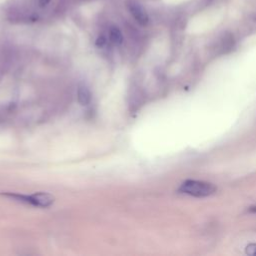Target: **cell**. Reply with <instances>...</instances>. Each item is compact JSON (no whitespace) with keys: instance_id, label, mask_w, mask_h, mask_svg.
Here are the masks:
<instances>
[{"instance_id":"cell-1","label":"cell","mask_w":256,"mask_h":256,"mask_svg":"<svg viewBox=\"0 0 256 256\" xmlns=\"http://www.w3.org/2000/svg\"><path fill=\"white\" fill-rule=\"evenodd\" d=\"M216 191V187L209 182L198 180H186L179 187V192L194 197H206L212 195Z\"/></svg>"},{"instance_id":"cell-2","label":"cell","mask_w":256,"mask_h":256,"mask_svg":"<svg viewBox=\"0 0 256 256\" xmlns=\"http://www.w3.org/2000/svg\"><path fill=\"white\" fill-rule=\"evenodd\" d=\"M7 197L13 198L17 201L24 202L27 204H31L36 207H49L54 202V197L46 192H38L31 195H25V194H16V193H5L3 194Z\"/></svg>"},{"instance_id":"cell-3","label":"cell","mask_w":256,"mask_h":256,"mask_svg":"<svg viewBox=\"0 0 256 256\" xmlns=\"http://www.w3.org/2000/svg\"><path fill=\"white\" fill-rule=\"evenodd\" d=\"M128 9L130 14L133 16V18L136 20L138 24L142 26H145L148 24L149 16L141 4L135 1H130L128 3Z\"/></svg>"},{"instance_id":"cell-4","label":"cell","mask_w":256,"mask_h":256,"mask_svg":"<svg viewBox=\"0 0 256 256\" xmlns=\"http://www.w3.org/2000/svg\"><path fill=\"white\" fill-rule=\"evenodd\" d=\"M91 92L85 85H79L77 88V100L80 105L86 106L91 102Z\"/></svg>"},{"instance_id":"cell-5","label":"cell","mask_w":256,"mask_h":256,"mask_svg":"<svg viewBox=\"0 0 256 256\" xmlns=\"http://www.w3.org/2000/svg\"><path fill=\"white\" fill-rule=\"evenodd\" d=\"M109 40L115 44V45H120L123 42V35L120 29L116 26H112L109 29Z\"/></svg>"},{"instance_id":"cell-6","label":"cell","mask_w":256,"mask_h":256,"mask_svg":"<svg viewBox=\"0 0 256 256\" xmlns=\"http://www.w3.org/2000/svg\"><path fill=\"white\" fill-rule=\"evenodd\" d=\"M245 252H246V254H248V255L256 256V243H251V244H248V245L246 246Z\"/></svg>"},{"instance_id":"cell-7","label":"cell","mask_w":256,"mask_h":256,"mask_svg":"<svg viewBox=\"0 0 256 256\" xmlns=\"http://www.w3.org/2000/svg\"><path fill=\"white\" fill-rule=\"evenodd\" d=\"M95 44H96V46H97V47H99V48H103V47H105V46H106V44H107V38H106L105 36L101 35V36H99V37L96 39Z\"/></svg>"},{"instance_id":"cell-8","label":"cell","mask_w":256,"mask_h":256,"mask_svg":"<svg viewBox=\"0 0 256 256\" xmlns=\"http://www.w3.org/2000/svg\"><path fill=\"white\" fill-rule=\"evenodd\" d=\"M50 1H51V0H38V4L41 8H43V7L47 6Z\"/></svg>"},{"instance_id":"cell-9","label":"cell","mask_w":256,"mask_h":256,"mask_svg":"<svg viewBox=\"0 0 256 256\" xmlns=\"http://www.w3.org/2000/svg\"><path fill=\"white\" fill-rule=\"evenodd\" d=\"M249 211H250V212H256V207H251Z\"/></svg>"}]
</instances>
